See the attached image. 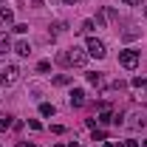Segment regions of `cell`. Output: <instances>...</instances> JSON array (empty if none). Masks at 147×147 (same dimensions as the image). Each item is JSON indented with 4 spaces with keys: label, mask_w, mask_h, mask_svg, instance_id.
<instances>
[{
    "label": "cell",
    "mask_w": 147,
    "mask_h": 147,
    "mask_svg": "<svg viewBox=\"0 0 147 147\" xmlns=\"http://www.w3.org/2000/svg\"><path fill=\"white\" fill-rule=\"evenodd\" d=\"M93 28H96V23H93V20H85V23H82V28H79V31H82V34H91Z\"/></svg>",
    "instance_id": "e0dca14e"
},
{
    "label": "cell",
    "mask_w": 147,
    "mask_h": 147,
    "mask_svg": "<svg viewBox=\"0 0 147 147\" xmlns=\"http://www.w3.org/2000/svg\"><path fill=\"white\" fill-rule=\"evenodd\" d=\"M17 147H34L31 142H17Z\"/></svg>",
    "instance_id": "484cf974"
},
{
    "label": "cell",
    "mask_w": 147,
    "mask_h": 147,
    "mask_svg": "<svg viewBox=\"0 0 147 147\" xmlns=\"http://www.w3.org/2000/svg\"><path fill=\"white\" fill-rule=\"evenodd\" d=\"M125 88H127L125 79H116V82H113V91H125Z\"/></svg>",
    "instance_id": "ffe728a7"
},
{
    "label": "cell",
    "mask_w": 147,
    "mask_h": 147,
    "mask_svg": "<svg viewBox=\"0 0 147 147\" xmlns=\"http://www.w3.org/2000/svg\"><path fill=\"white\" fill-rule=\"evenodd\" d=\"M26 28H28L26 23H17V26H14V31H17V34H26Z\"/></svg>",
    "instance_id": "603a6c76"
},
{
    "label": "cell",
    "mask_w": 147,
    "mask_h": 147,
    "mask_svg": "<svg viewBox=\"0 0 147 147\" xmlns=\"http://www.w3.org/2000/svg\"><path fill=\"white\" fill-rule=\"evenodd\" d=\"M144 125H147V116H144V113H130V122H127L130 130H142Z\"/></svg>",
    "instance_id": "5b68a950"
},
{
    "label": "cell",
    "mask_w": 147,
    "mask_h": 147,
    "mask_svg": "<svg viewBox=\"0 0 147 147\" xmlns=\"http://www.w3.org/2000/svg\"><path fill=\"white\" fill-rule=\"evenodd\" d=\"M144 93H147V82H144Z\"/></svg>",
    "instance_id": "f546056e"
},
{
    "label": "cell",
    "mask_w": 147,
    "mask_h": 147,
    "mask_svg": "<svg viewBox=\"0 0 147 147\" xmlns=\"http://www.w3.org/2000/svg\"><path fill=\"white\" fill-rule=\"evenodd\" d=\"M11 23H14V11L3 6V9H0V26H11Z\"/></svg>",
    "instance_id": "ba28073f"
},
{
    "label": "cell",
    "mask_w": 147,
    "mask_h": 147,
    "mask_svg": "<svg viewBox=\"0 0 147 147\" xmlns=\"http://www.w3.org/2000/svg\"><path fill=\"white\" fill-rule=\"evenodd\" d=\"M105 147H122V144H116V142H108V144H105Z\"/></svg>",
    "instance_id": "83f0119b"
},
{
    "label": "cell",
    "mask_w": 147,
    "mask_h": 147,
    "mask_svg": "<svg viewBox=\"0 0 147 147\" xmlns=\"http://www.w3.org/2000/svg\"><path fill=\"white\" fill-rule=\"evenodd\" d=\"M88 82H91L93 88H102V85H105V76H102V74H88Z\"/></svg>",
    "instance_id": "8fae6325"
},
{
    "label": "cell",
    "mask_w": 147,
    "mask_h": 147,
    "mask_svg": "<svg viewBox=\"0 0 147 147\" xmlns=\"http://www.w3.org/2000/svg\"><path fill=\"white\" fill-rule=\"evenodd\" d=\"M54 85H57V88H65V85H71V76H68V74H59V76H54Z\"/></svg>",
    "instance_id": "4fadbf2b"
},
{
    "label": "cell",
    "mask_w": 147,
    "mask_h": 147,
    "mask_svg": "<svg viewBox=\"0 0 147 147\" xmlns=\"http://www.w3.org/2000/svg\"><path fill=\"white\" fill-rule=\"evenodd\" d=\"M99 122H102V125H110V122H116V116L110 113V108H105L102 113H99Z\"/></svg>",
    "instance_id": "7c38bea8"
},
{
    "label": "cell",
    "mask_w": 147,
    "mask_h": 147,
    "mask_svg": "<svg viewBox=\"0 0 147 147\" xmlns=\"http://www.w3.org/2000/svg\"><path fill=\"white\" fill-rule=\"evenodd\" d=\"M37 71H40V74H48V71H51V62H48V59H42V62L37 65Z\"/></svg>",
    "instance_id": "ac0fdd59"
},
{
    "label": "cell",
    "mask_w": 147,
    "mask_h": 147,
    "mask_svg": "<svg viewBox=\"0 0 147 147\" xmlns=\"http://www.w3.org/2000/svg\"><path fill=\"white\" fill-rule=\"evenodd\" d=\"M11 48H14V54H20V57H28V54H31V45H28L26 40H17Z\"/></svg>",
    "instance_id": "52a82bcc"
},
{
    "label": "cell",
    "mask_w": 147,
    "mask_h": 147,
    "mask_svg": "<svg viewBox=\"0 0 147 147\" xmlns=\"http://www.w3.org/2000/svg\"><path fill=\"white\" fill-rule=\"evenodd\" d=\"M93 139H96V142H105V139H108V133H105V130H96V127H93Z\"/></svg>",
    "instance_id": "d6986e66"
},
{
    "label": "cell",
    "mask_w": 147,
    "mask_h": 147,
    "mask_svg": "<svg viewBox=\"0 0 147 147\" xmlns=\"http://www.w3.org/2000/svg\"><path fill=\"white\" fill-rule=\"evenodd\" d=\"M85 102H88V99H85V91H82V88H74L71 91V108H82Z\"/></svg>",
    "instance_id": "8992f818"
},
{
    "label": "cell",
    "mask_w": 147,
    "mask_h": 147,
    "mask_svg": "<svg viewBox=\"0 0 147 147\" xmlns=\"http://www.w3.org/2000/svg\"><path fill=\"white\" fill-rule=\"evenodd\" d=\"M136 37H142V28H136V26H127L122 31V40H136Z\"/></svg>",
    "instance_id": "9c48e42d"
},
{
    "label": "cell",
    "mask_w": 147,
    "mask_h": 147,
    "mask_svg": "<svg viewBox=\"0 0 147 147\" xmlns=\"http://www.w3.org/2000/svg\"><path fill=\"white\" fill-rule=\"evenodd\" d=\"M119 65H122V68H127V71H133V68L139 65V51H133V48L119 51Z\"/></svg>",
    "instance_id": "3957f363"
},
{
    "label": "cell",
    "mask_w": 147,
    "mask_h": 147,
    "mask_svg": "<svg viewBox=\"0 0 147 147\" xmlns=\"http://www.w3.org/2000/svg\"><path fill=\"white\" fill-rule=\"evenodd\" d=\"M144 76H133V79H130V85H133V88H136V91H144Z\"/></svg>",
    "instance_id": "2e32d148"
},
{
    "label": "cell",
    "mask_w": 147,
    "mask_h": 147,
    "mask_svg": "<svg viewBox=\"0 0 147 147\" xmlns=\"http://www.w3.org/2000/svg\"><path fill=\"white\" fill-rule=\"evenodd\" d=\"M28 127H31V130H42V125H40L37 119H28Z\"/></svg>",
    "instance_id": "7402d4cb"
},
{
    "label": "cell",
    "mask_w": 147,
    "mask_h": 147,
    "mask_svg": "<svg viewBox=\"0 0 147 147\" xmlns=\"http://www.w3.org/2000/svg\"><path fill=\"white\" fill-rule=\"evenodd\" d=\"M62 3H65V6H76L79 0H62Z\"/></svg>",
    "instance_id": "4316f807"
},
{
    "label": "cell",
    "mask_w": 147,
    "mask_h": 147,
    "mask_svg": "<svg viewBox=\"0 0 147 147\" xmlns=\"http://www.w3.org/2000/svg\"><path fill=\"white\" fill-rule=\"evenodd\" d=\"M85 51H88V57L105 59V54H108V45H105L102 40H96V37H88V45H85Z\"/></svg>",
    "instance_id": "7a4b0ae2"
},
{
    "label": "cell",
    "mask_w": 147,
    "mask_h": 147,
    "mask_svg": "<svg viewBox=\"0 0 147 147\" xmlns=\"http://www.w3.org/2000/svg\"><path fill=\"white\" fill-rule=\"evenodd\" d=\"M65 28H68V26H65V23H62V20H59V23H54V34H62V31H65Z\"/></svg>",
    "instance_id": "44dd1931"
},
{
    "label": "cell",
    "mask_w": 147,
    "mask_h": 147,
    "mask_svg": "<svg viewBox=\"0 0 147 147\" xmlns=\"http://www.w3.org/2000/svg\"><path fill=\"white\" fill-rule=\"evenodd\" d=\"M144 17H147V6H144Z\"/></svg>",
    "instance_id": "f1b7e54d"
},
{
    "label": "cell",
    "mask_w": 147,
    "mask_h": 147,
    "mask_svg": "<svg viewBox=\"0 0 147 147\" xmlns=\"http://www.w3.org/2000/svg\"><path fill=\"white\" fill-rule=\"evenodd\" d=\"M17 79H20V68H17V65H6V68L0 71V82H3V88H11Z\"/></svg>",
    "instance_id": "277c9868"
},
{
    "label": "cell",
    "mask_w": 147,
    "mask_h": 147,
    "mask_svg": "<svg viewBox=\"0 0 147 147\" xmlns=\"http://www.w3.org/2000/svg\"><path fill=\"white\" fill-rule=\"evenodd\" d=\"M40 113H42V116H54L57 108L51 105V102H42V105H40Z\"/></svg>",
    "instance_id": "5bb4252c"
},
{
    "label": "cell",
    "mask_w": 147,
    "mask_h": 147,
    "mask_svg": "<svg viewBox=\"0 0 147 147\" xmlns=\"http://www.w3.org/2000/svg\"><path fill=\"white\" fill-rule=\"evenodd\" d=\"M125 147H139V142H136V139H127V142H125Z\"/></svg>",
    "instance_id": "cb8c5ba5"
},
{
    "label": "cell",
    "mask_w": 147,
    "mask_h": 147,
    "mask_svg": "<svg viewBox=\"0 0 147 147\" xmlns=\"http://www.w3.org/2000/svg\"><path fill=\"white\" fill-rule=\"evenodd\" d=\"M11 125H14V122H11V116H9V113H3V116H0V133H3V130H9Z\"/></svg>",
    "instance_id": "9a60e30c"
},
{
    "label": "cell",
    "mask_w": 147,
    "mask_h": 147,
    "mask_svg": "<svg viewBox=\"0 0 147 147\" xmlns=\"http://www.w3.org/2000/svg\"><path fill=\"white\" fill-rule=\"evenodd\" d=\"M122 3H125V6H139L142 0H122Z\"/></svg>",
    "instance_id": "d4e9b609"
},
{
    "label": "cell",
    "mask_w": 147,
    "mask_h": 147,
    "mask_svg": "<svg viewBox=\"0 0 147 147\" xmlns=\"http://www.w3.org/2000/svg\"><path fill=\"white\" fill-rule=\"evenodd\" d=\"M57 59H59L62 65H76V68H82V65L88 62V51H85V48H79V45H71L68 51H62Z\"/></svg>",
    "instance_id": "6da1fadb"
},
{
    "label": "cell",
    "mask_w": 147,
    "mask_h": 147,
    "mask_svg": "<svg viewBox=\"0 0 147 147\" xmlns=\"http://www.w3.org/2000/svg\"><path fill=\"white\" fill-rule=\"evenodd\" d=\"M11 51V40H9V34H0V57H6Z\"/></svg>",
    "instance_id": "30bf717a"
}]
</instances>
